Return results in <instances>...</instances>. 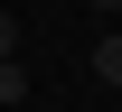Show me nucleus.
I'll list each match as a JSON object with an SVG mask.
<instances>
[{
  "label": "nucleus",
  "instance_id": "nucleus-1",
  "mask_svg": "<svg viewBox=\"0 0 122 112\" xmlns=\"http://www.w3.org/2000/svg\"><path fill=\"white\" fill-rule=\"evenodd\" d=\"M19 103H28V65H19V56H0V112H19Z\"/></svg>",
  "mask_w": 122,
  "mask_h": 112
},
{
  "label": "nucleus",
  "instance_id": "nucleus-3",
  "mask_svg": "<svg viewBox=\"0 0 122 112\" xmlns=\"http://www.w3.org/2000/svg\"><path fill=\"white\" fill-rule=\"evenodd\" d=\"M0 56H19V19H10V9H0Z\"/></svg>",
  "mask_w": 122,
  "mask_h": 112
},
{
  "label": "nucleus",
  "instance_id": "nucleus-2",
  "mask_svg": "<svg viewBox=\"0 0 122 112\" xmlns=\"http://www.w3.org/2000/svg\"><path fill=\"white\" fill-rule=\"evenodd\" d=\"M94 75H103L113 94H122V37H103V47H94Z\"/></svg>",
  "mask_w": 122,
  "mask_h": 112
},
{
  "label": "nucleus",
  "instance_id": "nucleus-4",
  "mask_svg": "<svg viewBox=\"0 0 122 112\" xmlns=\"http://www.w3.org/2000/svg\"><path fill=\"white\" fill-rule=\"evenodd\" d=\"M85 9H122V0H85Z\"/></svg>",
  "mask_w": 122,
  "mask_h": 112
}]
</instances>
